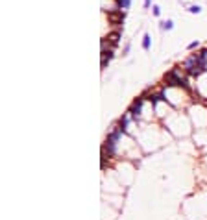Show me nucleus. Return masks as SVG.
<instances>
[{"label":"nucleus","instance_id":"nucleus-1","mask_svg":"<svg viewBox=\"0 0 207 220\" xmlns=\"http://www.w3.org/2000/svg\"><path fill=\"white\" fill-rule=\"evenodd\" d=\"M165 82H167L168 87H185L187 91H191V85H189L187 78L181 74L179 69H172V70L165 76Z\"/></svg>","mask_w":207,"mask_h":220},{"label":"nucleus","instance_id":"nucleus-5","mask_svg":"<svg viewBox=\"0 0 207 220\" xmlns=\"http://www.w3.org/2000/svg\"><path fill=\"white\" fill-rule=\"evenodd\" d=\"M159 28H161V30H167V31H170V30L174 28V22H172L170 19H168V20H161V22H159Z\"/></svg>","mask_w":207,"mask_h":220},{"label":"nucleus","instance_id":"nucleus-7","mask_svg":"<svg viewBox=\"0 0 207 220\" xmlns=\"http://www.w3.org/2000/svg\"><path fill=\"white\" fill-rule=\"evenodd\" d=\"M187 11H189V13H192V15H198V13L202 11V7H200V6H196V4H192V6H189Z\"/></svg>","mask_w":207,"mask_h":220},{"label":"nucleus","instance_id":"nucleus-4","mask_svg":"<svg viewBox=\"0 0 207 220\" xmlns=\"http://www.w3.org/2000/svg\"><path fill=\"white\" fill-rule=\"evenodd\" d=\"M115 2H117V9L126 11V9L129 7V4H132V0H115Z\"/></svg>","mask_w":207,"mask_h":220},{"label":"nucleus","instance_id":"nucleus-10","mask_svg":"<svg viewBox=\"0 0 207 220\" xmlns=\"http://www.w3.org/2000/svg\"><path fill=\"white\" fill-rule=\"evenodd\" d=\"M143 6H144V9H148V7L152 6V0H144V2H143Z\"/></svg>","mask_w":207,"mask_h":220},{"label":"nucleus","instance_id":"nucleus-6","mask_svg":"<svg viewBox=\"0 0 207 220\" xmlns=\"http://www.w3.org/2000/svg\"><path fill=\"white\" fill-rule=\"evenodd\" d=\"M150 46H152V37H150V34H144V37H143V50H150Z\"/></svg>","mask_w":207,"mask_h":220},{"label":"nucleus","instance_id":"nucleus-8","mask_svg":"<svg viewBox=\"0 0 207 220\" xmlns=\"http://www.w3.org/2000/svg\"><path fill=\"white\" fill-rule=\"evenodd\" d=\"M152 13H154L155 17H159L161 15V7L159 6H152Z\"/></svg>","mask_w":207,"mask_h":220},{"label":"nucleus","instance_id":"nucleus-2","mask_svg":"<svg viewBox=\"0 0 207 220\" xmlns=\"http://www.w3.org/2000/svg\"><path fill=\"white\" fill-rule=\"evenodd\" d=\"M144 100H146L144 96H139L137 100L132 104V107H129V111H128V113H129V117H132L133 120H137V118L140 117V109H143V102H144Z\"/></svg>","mask_w":207,"mask_h":220},{"label":"nucleus","instance_id":"nucleus-3","mask_svg":"<svg viewBox=\"0 0 207 220\" xmlns=\"http://www.w3.org/2000/svg\"><path fill=\"white\" fill-rule=\"evenodd\" d=\"M148 100L152 102V106H157L161 100H167V98H165V93H163V91H157V93H152Z\"/></svg>","mask_w":207,"mask_h":220},{"label":"nucleus","instance_id":"nucleus-9","mask_svg":"<svg viewBox=\"0 0 207 220\" xmlns=\"http://www.w3.org/2000/svg\"><path fill=\"white\" fill-rule=\"evenodd\" d=\"M198 45H200V43H198V41H192V43H191V45H189V50H194V48H198Z\"/></svg>","mask_w":207,"mask_h":220}]
</instances>
